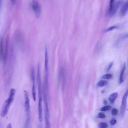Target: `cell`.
<instances>
[{
  "label": "cell",
  "mask_w": 128,
  "mask_h": 128,
  "mask_svg": "<svg viewBox=\"0 0 128 128\" xmlns=\"http://www.w3.org/2000/svg\"><path fill=\"white\" fill-rule=\"evenodd\" d=\"M16 93V90L15 89L12 88L10 89V94L8 98L5 100L0 110V116L2 118L6 116L8 114L10 108V105L13 102L14 98Z\"/></svg>",
  "instance_id": "6da1fadb"
},
{
  "label": "cell",
  "mask_w": 128,
  "mask_h": 128,
  "mask_svg": "<svg viewBox=\"0 0 128 128\" xmlns=\"http://www.w3.org/2000/svg\"><path fill=\"white\" fill-rule=\"evenodd\" d=\"M48 48L46 46L44 53V89L46 92L48 89Z\"/></svg>",
  "instance_id": "7a4b0ae2"
},
{
  "label": "cell",
  "mask_w": 128,
  "mask_h": 128,
  "mask_svg": "<svg viewBox=\"0 0 128 128\" xmlns=\"http://www.w3.org/2000/svg\"><path fill=\"white\" fill-rule=\"evenodd\" d=\"M44 119H45V124L46 128H50V111L48 105V102L46 98V96H44Z\"/></svg>",
  "instance_id": "3957f363"
},
{
  "label": "cell",
  "mask_w": 128,
  "mask_h": 128,
  "mask_svg": "<svg viewBox=\"0 0 128 128\" xmlns=\"http://www.w3.org/2000/svg\"><path fill=\"white\" fill-rule=\"evenodd\" d=\"M128 98V88L126 90V92L124 94L120 106V114L122 116H124L125 114V112L126 110V106H127V99Z\"/></svg>",
  "instance_id": "277c9868"
},
{
  "label": "cell",
  "mask_w": 128,
  "mask_h": 128,
  "mask_svg": "<svg viewBox=\"0 0 128 128\" xmlns=\"http://www.w3.org/2000/svg\"><path fill=\"white\" fill-rule=\"evenodd\" d=\"M32 8L36 16L38 18L41 13V6L38 0H32Z\"/></svg>",
  "instance_id": "5b68a950"
},
{
  "label": "cell",
  "mask_w": 128,
  "mask_h": 128,
  "mask_svg": "<svg viewBox=\"0 0 128 128\" xmlns=\"http://www.w3.org/2000/svg\"><path fill=\"white\" fill-rule=\"evenodd\" d=\"M8 46H9V38H8V36L6 39L5 44H4V52H3V56H2L3 60L4 62H6L8 58Z\"/></svg>",
  "instance_id": "8992f818"
},
{
  "label": "cell",
  "mask_w": 128,
  "mask_h": 128,
  "mask_svg": "<svg viewBox=\"0 0 128 128\" xmlns=\"http://www.w3.org/2000/svg\"><path fill=\"white\" fill-rule=\"evenodd\" d=\"M34 70H32V98L34 101L36 100V82H35V77L34 74Z\"/></svg>",
  "instance_id": "52a82bcc"
},
{
  "label": "cell",
  "mask_w": 128,
  "mask_h": 128,
  "mask_svg": "<svg viewBox=\"0 0 128 128\" xmlns=\"http://www.w3.org/2000/svg\"><path fill=\"white\" fill-rule=\"evenodd\" d=\"M24 108L26 113L28 115L30 111V102L27 92H24Z\"/></svg>",
  "instance_id": "ba28073f"
},
{
  "label": "cell",
  "mask_w": 128,
  "mask_h": 128,
  "mask_svg": "<svg viewBox=\"0 0 128 128\" xmlns=\"http://www.w3.org/2000/svg\"><path fill=\"white\" fill-rule=\"evenodd\" d=\"M128 12V0L126 1L124 4L122 6L120 9V16L121 17L124 16Z\"/></svg>",
  "instance_id": "9c48e42d"
},
{
  "label": "cell",
  "mask_w": 128,
  "mask_h": 128,
  "mask_svg": "<svg viewBox=\"0 0 128 128\" xmlns=\"http://www.w3.org/2000/svg\"><path fill=\"white\" fill-rule=\"evenodd\" d=\"M126 68V64L125 62H124L123 66L122 68V70H120V76H119V84H121L124 82V74Z\"/></svg>",
  "instance_id": "30bf717a"
},
{
  "label": "cell",
  "mask_w": 128,
  "mask_h": 128,
  "mask_svg": "<svg viewBox=\"0 0 128 128\" xmlns=\"http://www.w3.org/2000/svg\"><path fill=\"white\" fill-rule=\"evenodd\" d=\"M118 93L116 92H114L108 98V100L110 102V103L111 104H114V102L116 98H118Z\"/></svg>",
  "instance_id": "8fae6325"
},
{
  "label": "cell",
  "mask_w": 128,
  "mask_h": 128,
  "mask_svg": "<svg viewBox=\"0 0 128 128\" xmlns=\"http://www.w3.org/2000/svg\"><path fill=\"white\" fill-rule=\"evenodd\" d=\"M22 33L18 31V34L16 35V40L19 43H22Z\"/></svg>",
  "instance_id": "7c38bea8"
},
{
  "label": "cell",
  "mask_w": 128,
  "mask_h": 128,
  "mask_svg": "<svg viewBox=\"0 0 128 128\" xmlns=\"http://www.w3.org/2000/svg\"><path fill=\"white\" fill-rule=\"evenodd\" d=\"M115 0H110V4H109V8H108V14L110 15V14L111 13L112 8L114 6V5L115 4Z\"/></svg>",
  "instance_id": "4fadbf2b"
},
{
  "label": "cell",
  "mask_w": 128,
  "mask_h": 128,
  "mask_svg": "<svg viewBox=\"0 0 128 128\" xmlns=\"http://www.w3.org/2000/svg\"><path fill=\"white\" fill-rule=\"evenodd\" d=\"M108 84V82L106 80H100L97 83V86L99 87H102L105 86Z\"/></svg>",
  "instance_id": "5bb4252c"
},
{
  "label": "cell",
  "mask_w": 128,
  "mask_h": 128,
  "mask_svg": "<svg viewBox=\"0 0 128 128\" xmlns=\"http://www.w3.org/2000/svg\"><path fill=\"white\" fill-rule=\"evenodd\" d=\"M112 76L110 74H106L102 76V78L104 80H109L110 79L112 78Z\"/></svg>",
  "instance_id": "9a60e30c"
},
{
  "label": "cell",
  "mask_w": 128,
  "mask_h": 128,
  "mask_svg": "<svg viewBox=\"0 0 128 128\" xmlns=\"http://www.w3.org/2000/svg\"><path fill=\"white\" fill-rule=\"evenodd\" d=\"M98 126L99 128H108V125L106 122H100L98 124Z\"/></svg>",
  "instance_id": "2e32d148"
},
{
  "label": "cell",
  "mask_w": 128,
  "mask_h": 128,
  "mask_svg": "<svg viewBox=\"0 0 128 128\" xmlns=\"http://www.w3.org/2000/svg\"><path fill=\"white\" fill-rule=\"evenodd\" d=\"M116 28H117V26H110L108 27V28H106V29L104 30V32H110V31L112 30H114V29Z\"/></svg>",
  "instance_id": "e0dca14e"
},
{
  "label": "cell",
  "mask_w": 128,
  "mask_h": 128,
  "mask_svg": "<svg viewBox=\"0 0 128 128\" xmlns=\"http://www.w3.org/2000/svg\"><path fill=\"white\" fill-rule=\"evenodd\" d=\"M111 108V106H105L103 107H102L100 109V111H102V112H104V111H106V110H110V108Z\"/></svg>",
  "instance_id": "ac0fdd59"
},
{
  "label": "cell",
  "mask_w": 128,
  "mask_h": 128,
  "mask_svg": "<svg viewBox=\"0 0 128 128\" xmlns=\"http://www.w3.org/2000/svg\"><path fill=\"white\" fill-rule=\"evenodd\" d=\"M97 117L98 118H106V115L104 112H100L98 114Z\"/></svg>",
  "instance_id": "d6986e66"
},
{
  "label": "cell",
  "mask_w": 128,
  "mask_h": 128,
  "mask_svg": "<svg viewBox=\"0 0 128 128\" xmlns=\"http://www.w3.org/2000/svg\"><path fill=\"white\" fill-rule=\"evenodd\" d=\"M116 120L115 118H114L111 119L110 120V124L111 125H112V126L114 125V124H116Z\"/></svg>",
  "instance_id": "ffe728a7"
},
{
  "label": "cell",
  "mask_w": 128,
  "mask_h": 128,
  "mask_svg": "<svg viewBox=\"0 0 128 128\" xmlns=\"http://www.w3.org/2000/svg\"><path fill=\"white\" fill-rule=\"evenodd\" d=\"M120 40H122V39H124L126 38H128V33H126V34H122V36H120Z\"/></svg>",
  "instance_id": "44dd1931"
},
{
  "label": "cell",
  "mask_w": 128,
  "mask_h": 128,
  "mask_svg": "<svg viewBox=\"0 0 128 128\" xmlns=\"http://www.w3.org/2000/svg\"><path fill=\"white\" fill-rule=\"evenodd\" d=\"M118 109H116V108H113L112 110V114L113 116H115V115H116L118 114Z\"/></svg>",
  "instance_id": "7402d4cb"
},
{
  "label": "cell",
  "mask_w": 128,
  "mask_h": 128,
  "mask_svg": "<svg viewBox=\"0 0 128 128\" xmlns=\"http://www.w3.org/2000/svg\"><path fill=\"white\" fill-rule=\"evenodd\" d=\"M113 65V62H111L108 65V67H107V68H106V71H109L110 70L112 66Z\"/></svg>",
  "instance_id": "603a6c76"
},
{
  "label": "cell",
  "mask_w": 128,
  "mask_h": 128,
  "mask_svg": "<svg viewBox=\"0 0 128 128\" xmlns=\"http://www.w3.org/2000/svg\"><path fill=\"white\" fill-rule=\"evenodd\" d=\"M6 128H12V124L11 123H9L7 126H6Z\"/></svg>",
  "instance_id": "cb8c5ba5"
},
{
  "label": "cell",
  "mask_w": 128,
  "mask_h": 128,
  "mask_svg": "<svg viewBox=\"0 0 128 128\" xmlns=\"http://www.w3.org/2000/svg\"><path fill=\"white\" fill-rule=\"evenodd\" d=\"M11 0L12 2L13 3V4H14L15 2H16V0Z\"/></svg>",
  "instance_id": "d4e9b609"
},
{
  "label": "cell",
  "mask_w": 128,
  "mask_h": 128,
  "mask_svg": "<svg viewBox=\"0 0 128 128\" xmlns=\"http://www.w3.org/2000/svg\"><path fill=\"white\" fill-rule=\"evenodd\" d=\"M1 56V52H0V56Z\"/></svg>",
  "instance_id": "484cf974"
},
{
  "label": "cell",
  "mask_w": 128,
  "mask_h": 128,
  "mask_svg": "<svg viewBox=\"0 0 128 128\" xmlns=\"http://www.w3.org/2000/svg\"><path fill=\"white\" fill-rule=\"evenodd\" d=\"M0 2H1V0H0Z\"/></svg>",
  "instance_id": "4316f807"
}]
</instances>
